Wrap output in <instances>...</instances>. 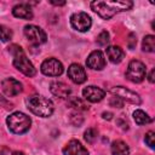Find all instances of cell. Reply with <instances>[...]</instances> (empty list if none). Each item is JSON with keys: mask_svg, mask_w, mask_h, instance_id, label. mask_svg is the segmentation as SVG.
<instances>
[{"mask_svg": "<svg viewBox=\"0 0 155 155\" xmlns=\"http://www.w3.org/2000/svg\"><path fill=\"white\" fill-rule=\"evenodd\" d=\"M144 142H145V144H147L150 149H154V148H155V133H154V131H148V132L145 133Z\"/></svg>", "mask_w": 155, "mask_h": 155, "instance_id": "d4e9b609", "label": "cell"}, {"mask_svg": "<svg viewBox=\"0 0 155 155\" xmlns=\"http://www.w3.org/2000/svg\"><path fill=\"white\" fill-rule=\"evenodd\" d=\"M40 70L46 76H59V75H62V73L64 70V67H63L61 61L51 57V58L45 59L41 63Z\"/></svg>", "mask_w": 155, "mask_h": 155, "instance_id": "ba28073f", "label": "cell"}, {"mask_svg": "<svg viewBox=\"0 0 155 155\" xmlns=\"http://www.w3.org/2000/svg\"><path fill=\"white\" fill-rule=\"evenodd\" d=\"M110 150H111V154L113 155H130V148H128V145L124 140H121V139L114 140L111 143Z\"/></svg>", "mask_w": 155, "mask_h": 155, "instance_id": "ac0fdd59", "label": "cell"}, {"mask_svg": "<svg viewBox=\"0 0 155 155\" xmlns=\"http://www.w3.org/2000/svg\"><path fill=\"white\" fill-rule=\"evenodd\" d=\"M63 155H88V150L78 140L70 139L62 149Z\"/></svg>", "mask_w": 155, "mask_h": 155, "instance_id": "5bb4252c", "label": "cell"}, {"mask_svg": "<svg viewBox=\"0 0 155 155\" xmlns=\"http://www.w3.org/2000/svg\"><path fill=\"white\" fill-rule=\"evenodd\" d=\"M93 12L103 19H110L116 13L128 11L133 7V2L128 0H94L90 4Z\"/></svg>", "mask_w": 155, "mask_h": 155, "instance_id": "6da1fadb", "label": "cell"}, {"mask_svg": "<svg viewBox=\"0 0 155 155\" xmlns=\"http://www.w3.org/2000/svg\"><path fill=\"white\" fill-rule=\"evenodd\" d=\"M82 96L86 101H88L91 103H97V102H101L105 97V91L97 86L91 85L82 90Z\"/></svg>", "mask_w": 155, "mask_h": 155, "instance_id": "4fadbf2b", "label": "cell"}, {"mask_svg": "<svg viewBox=\"0 0 155 155\" xmlns=\"http://www.w3.org/2000/svg\"><path fill=\"white\" fill-rule=\"evenodd\" d=\"M23 33H24L27 40H28L31 45L39 46V45H42V44H45V42L47 41V35H46V33L44 31V29H41V28L38 27V25L28 24V25L24 27Z\"/></svg>", "mask_w": 155, "mask_h": 155, "instance_id": "8992f818", "label": "cell"}, {"mask_svg": "<svg viewBox=\"0 0 155 155\" xmlns=\"http://www.w3.org/2000/svg\"><path fill=\"white\" fill-rule=\"evenodd\" d=\"M105 53L108 59L114 64L120 63L125 57V52L120 46H108L105 48Z\"/></svg>", "mask_w": 155, "mask_h": 155, "instance_id": "e0dca14e", "label": "cell"}, {"mask_svg": "<svg viewBox=\"0 0 155 155\" xmlns=\"http://www.w3.org/2000/svg\"><path fill=\"white\" fill-rule=\"evenodd\" d=\"M142 50L145 52H154L155 51V36L154 35H145L142 41Z\"/></svg>", "mask_w": 155, "mask_h": 155, "instance_id": "44dd1931", "label": "cell"}, {"mask_svg": "<svg viewBox=\"0 0 155 155\" xmlns=\"http://www.w3.org/2000/svg\"><path fill=\"white\" fill-rule=\"evenodd\" d=\"M86 64L88 68L93 70H102L105 67V58H104L103 52L99 50L92 51L86 59Z\"/></svg>", "mask_w": 155, "mask_h": 155, "instance_id": "7c38bea8", "label": "cell"}, {"mask_svg": "<svg viewBox=\"0 0 155 155\" xmlns=\"http://www.w3.org/2000/svg\"><path fill=\"white\" fill-rule=\"evenodd\" d=\"M69 120H70V122H71L74 126H80V125L84 122V117L81 116V114H80L79 111L71 113L70 116H69Z\"/></svg>", "mask_w": 155, "mask_h": 155, "instance_id": "484cf974", "label": "cell"}, {"mask_svg": "<svg viewBox=\"0 0 155 155\" xmlns=\"http://www.w3.org/2000/svg\"><path fill=\"white\" fill-rule=\"evenodd\" d=\"M6 124L8 130L15 134H23L30 130L31 126V119L22 113V111H15L10 114L6 119Z\"/></svg>", "mask_w": 155, "mask_h": 155, "instance_id": "277c9868", "label": "cell"}, {"mask_svg": "<svg viewBox=\"0 0 155 155\" xmlns=\"http://www.w3.org/2000/svg\"><path fill=\"white\" fill-rule=\"evenodd\" d=\"M110 41V38H109V33L107 30H103L99 33V35L97 36V44L99 46H107Z\"/></svg>", "mask_w": 155, "mask_h": 155, "instance_id": "cb8c5ba5", "label": "cell"}, {"mask_svg": "<svg viewBox=\"0 0 155 155\" xmlns=\"http://www.w3.org/2000/svg\"><path fill=\"white\" fill-rule=\"evenodd\" d=\"M117 124H119V126H120L122 130H128V121H127V119L125 117V115H121V116L117 119Z\"/></svg>", "mask_w": 155, "mask_h": 155, "instance_id": "83f0119b", "label": "cell"}, {"mask_svg": "<svg viewBox=\"0 0 155 155\" xmlns=\"http://www.w3.org/2000/svg\"><path fill=\"white\" fill-rule=\"evenodd\" d=\"M102 117H103L104 120H111V119H113V114L109 113V111H104V113L102 114Z\"/></svg>", "mask_w": 155, "mask_h": 155, "instance_id": "f1b7e54d", "label": "cell"}, {"mask_svg": "<svg viewBox=\"0 0 155 155\" xmlns=\"http://www.w3.org/2000/svg\"><path fill=\"white\" fill-rule=\"evenodd\" d=\"M154 74H155V69H151L150 73H149V75H148V80H149L150 84L154 82Z\"/></svg>", "mask_w": 155, "mask_h": 155, "instance_id": "f546056e", "label": "cell"}, {"mask_svg": "<svg viewBox=\"0 0 155 155\" xmlns=\"http://www.w3.org/2000/svg\"><path fill=\"white\" fill-rule=\"evenodd\" d=\"M50 2H51L52 5H54V6H63V5H65V1H54V0H50Z\"/></svg>", "mask_w": 155, "mask_h": 155, "instance_id": "4dcf8cb0", "label": "cell"}, {"mask_svg": "<svg viewBox=\"0 0 155 155\" xmlns=\"http://www.w3.org/2000/svg\"><path fill=\"white\" fill-rule=\"evenodd\" d=\"M145 74H147V69L143 62L138 59H133L128 63V67L126 70V78L131 82H134V84L142 82L145 78Z\"/></svg>", "mask_w": 155, "mask_h": 155, "instance_id": "5b68a950", "label": "cell"}, {"mask_svg": "<svg viewBox=\"0 0 155 155\" xmlns=\"http://www.w3.org/2000/svg\"><path fill=\"white\" fill-rule=\"evenodd\" d=\"M27 108L40 117H50L53 114L54 105L51 99L40 96V94H31L25 98Z\"/></svg>", "mask_w": 155, "mask_h": 155, "instance_id": "7a4b0ae2", "label": "cell"}, {"mask_svg": "<svg viewBox=\"0 0 155 155\" xmlns=\"http://www.w3.org/2000/svg\"><path fill=\"white\" fill-rule=\"evenodd\" d=\"M70 25L75 30L85 33L90 30L92 25V19L86 12H76V13H73L70 17Z\"/></svg>", "mask_w": 155, "mask_h": 155, "instance_id": "9c48e42d", "label": "cell"}, {"mask_svg": "<svg viewBox=\"0 0 155 155\" xmlns=\"http://www.w3.org/2000/svg\"><path fill=\"white\" fill-rule=\"evenodd\" d=\"M1 90L7 97H15L23 91V85L13 78H6L1 81Z\"/></svg>", "mask_w": 155, "mask_h": 155, "instance_id": "30bf717a", "label": "cell"}, {"mask_svg": "<svg viewBox=\"0 0 155 155\" xmlns=\"http://www.w3.org/2000/svg\"><path fill=\"white\" fill-rule=\"evenodd\" d=\"M50 91L53 96H56L57 98H68L70 96V87L68 85H65L64 82L61 81H54L50 85Z\"/></svg>", "mask_w": 155, "mask_h": 155, "instance_id": "9a60e30c", "label": "cell"}, {"mask_svg": "<svg viewBox=\"0 0 155 155\" xmlns=\"http://www.w3.org/2000/svg\"><path fill=\"white\" fill-rule=\"evenodd\" d=\"M12 15L17 18H22V19H27V21L33 18L31 7L28 4H18V5L13 6Z\"/></svg>", "mask_w": 155, "mask_h": 155, "instance_id": "2e32d148", "label": "cell"}, {"mask_svg": "<svg viewBox=\"0 0 155 155\" xmlns=\"http://www.w3.org/2000/svg\"><path fill=\"white\" fill-rule=\"evenodd\" d=\"M8 51L13 56V65L17 70H19L25 76H29V78L35 76L36 69L34 68L33 63L28 59V57L25 56V53L21 46L13 44L8 47Z\"/></svg>", "mask_w": 155, "mask_h": 155, "instance_id": "3957f363", "label": "cell"}, {"mask_svg": "<svg viewBox=\"0 0 155 155\" xmlns=\"http://www.w3.org/2000/svg\"><path fill=\"white\" fill-rule=\"evenodd\" d=\"M97 137H98V131H97L96 128L90 127V128H87V130L84 132V139H85L87 143H90V144L94 143L96 139H97Z\"/></svg>", "mask_w": 155, "mask_h": 155, "instance_id": "603a6c76", "label": "cell"}, {"mask_svg": "<svg viewBox=\"0 0 155 155\" xmlns=\"http://www.w3.org/2000/svg\"><path fill=\"white\" fill-rule=\"evenodd\" d=\"M12 36H13L12 29H10L8 27H6L4 24H0V40L4 42H7L12 39Z\"/></svg>", "mask_w": 155, "mask_h": 155, "instance_id": "7402d4cb", "label": "cell"}, {"mask_svg": "<svg viewBox=\"0 0 155 155\" xmlns=\"http://www.w3.org/2000/svg\"><path fill=\"white\" fill-rule=\"evenodd\" d=\"M109 91L113 96L119 97L124 102H128V103H132L136 105H139L142 103V99H140L138 93H136V92H133V91H131L124 86H114Z\"/></svg>", "mask_w": 155, "mask_h": 155, "instance_id": "52a82bcc", "label": "cell"}, {"mask_svg": "<svg viewBox=\"0 0 155 155\" xmlns=\"http://www.w3.org/2000/svg\"><path fill=\"white\" fill-rule=\"evenodd\" d=\"M124 101L122 99H120L119 97H115V96H113L111 98H110V101H109V104L111 105V107H114V108H122L124 107Z\"/></svg>", "mask_w": 155, "mask_h": 155, "instance_id": "4316f807", "label": "cell"}, {"mask_svg": "<svg viewBox=\"0 0 155 155\" xmlns=\"http://www.w3.org/2000/svg\"><path fill=\"white\" fill-rule=\"evenodd\" d=\"M12 155H25V154H24L23 151H13Z\"/></svg>", "mask_w": 155, "mask_h": 155, "instance_id": "1f68e13d", "label": "cell"}, {"mask_svg": "<svg viewBox=\"0 0 155 155\" xmlns=\"http://www.w3.org/2000/svg\"><path fill=\"white\" fill-rule=\"evenodd\" d=\"M133 119L137 125H145V124L151 122V117L145 111H143L140 109H137L133 111Z\"/></svg>", "mask_w": 155, "mask_h": 155, "instance_id": "ffe728a7", "label": "cell"}, {"mask_svg": "<svg viewBox=\"0 0 155 155\" xmlns=\"http://www.w3.org/2000/svg\"><path fill=\"white\" fill-rule=\"evenodd\" d=\"M68 78L74 82V84H84L87 80V75L85 71V68H82L78 63H73L68 68Z\"/></svg>", "mask_w": 155, "mask_h": 155, "instance_id": "8fae6325", "label": "cell"}, {"mask_svg": "<svg viewBox=\"0 0 155 155\" xmlns=\"http://www.w3.org/2000/svg\"><path fill=\"white\" fill-rule=\"evenodd\" d=\"M68 105L70 108H74L75 111H80V110H87L88 105L79 97H68Z\"/></svg>", "mask_w": 155, "mask_h": 155, "instance_id": "d6986e66", "label": "cell"}]
</instances>
